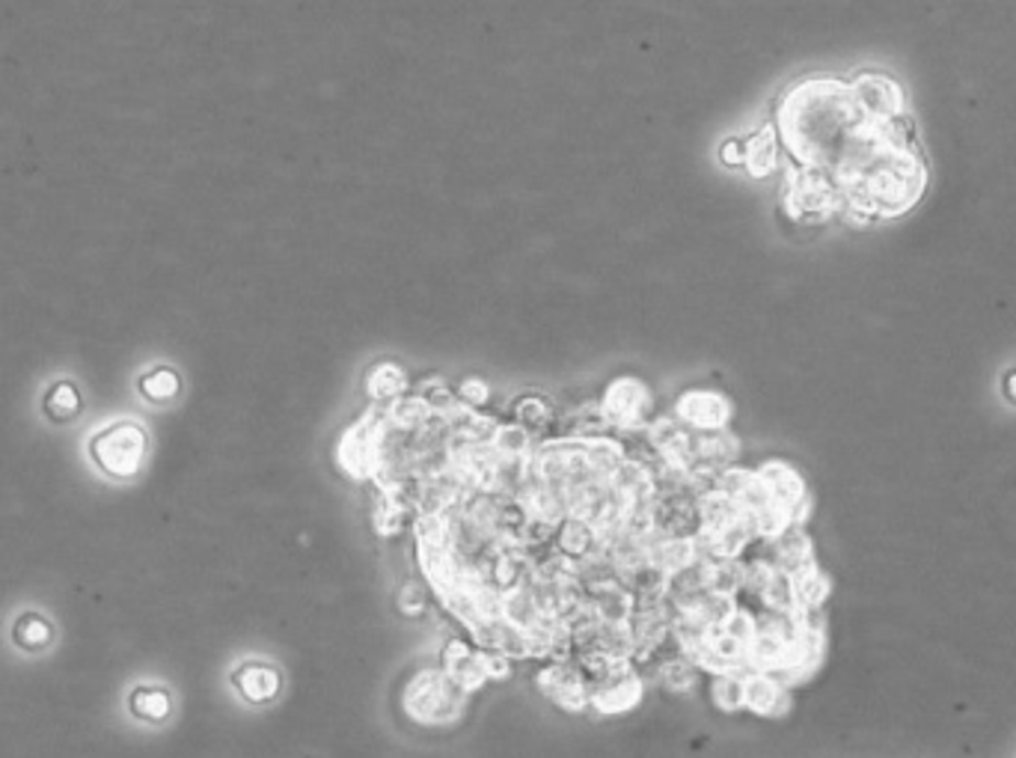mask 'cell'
Listing matches in <instances>:
<instances>
[{"label": "cell", "mask_w": 1016, "mask_h": 758, "mask_svg": "<svg viewBox=\"0 0 1016 758\" xmlns=\"http://www.w3.org/2000/svg\"><path fill=\"white\" fill-rule=\"evenodd\" d=\"M782 140L803 167L829 176L871 140L874 122L857 108L853 92L836 80H811L791 90L778 110Z\"/></svg>", "instance_id": "6da1fadb"}, {"label": "cell", "mask_w": 1016, "mask_h": 758, "mask_svg": "<svg viewBox=\"0 0 1016 758\" xmlns=\"http://www.w3.org/2000/svg\"><path fill=\"white\" fill-rule=\"evenodd\" d=\"M467 693L443 669H419L405 688V711L422 726H443L461 717Z\"/></svg>", "instance_id": "7a4b0ae2"}, {"label": "cell", "mask_w": 1016, "mask_h": 758, "mask_svg": "<svg viewBox=\"0 0 1016 758\" xmlns=\"http://www.w3.org/2000/svg\"><path fill=\"white\" fill-rule=\"evenodd\" d=\"M387 435V408L384 405H372L339 440V468L345 470L351 480H375Z\"/></svg>", "instance_id": "3957f363"}, {"label": "cell", "mask_w": 1016, "mask_h": 758, "mask_svg": "<svg viewBox=\"0 0 1016 758\" xmlns=\"http://www.w3.org/2000/svg\"><path fill=\"white\" fill-rule=\"evenodd\" d=\"M841 190L827 171L794 164L787 167L785 179V211L803 223H820L841 209Z\"/></svg>", "instance_id": "277c9868"}, {"label": "cell", "mask_w": 1016, "mask_h": 758, "mask_svg": "<svg viewBox=\"0 0 1016 758\" xmlns=\"http://www.w3.org/2000/svg\"><path fill=\"white\" fill-rule=\"evenodd\" d=\"M600 414L609 422V429L621 435H639L651 426V408L654 396L645 381L633 375H621L604 389V399L598 402Z\"/></svg>", "instance_id": "5b68a950"}, {"label": "cell", "mask_w": 1016, "mask_h": 758, "mask_svg": "<svg viewBox=\"0 0 1016 758\" xmlns=\"http://www.w3.org/2000/svg\"><path fill=\"white\" fill-rule=\"evenodd\" d=\"M90 452L104 473L129 480L146 455V431L134 422H117L90 440Z\"/></svg>", "instance_id": "8992f818"}, {"label": "cell", "mask_w": 1016, "mask_h": 758, "mask_svg": "<svg viewBox=\"0 0 1016 758\" xmlns=\"http://www.w3.org/2000/svg\"><path fill=\"white\" fill-rule=\"evenodd\" d=\"M588 681H592V708L607 717L628 714L642 702V675L633 667V660H616Z\"/></svg>", "instance_id": "52a82bcc"}, {"label": "cell", "mask_w": 1016, "mask_h": 758, "mask_svg": "<svg viewBox=\"0 0 1016 758\" xmlns=\"http://www.w3.org/2000/svg\"><path fill=\"white\" fill-rule=\"evenodd\" d=\"M755 473L758 480L764 482V488H767V494L773 497V503L787 515L791 527H803L808 512H811V497H808L806 482H803V476H799L797 470L791 468L787 461L773 459L764 461Z\"/></svg>", "instance_id": "ba28073f"}, {"label": "cell", "mask_w": 1016, "mask_h": 758, "mask_svg": "<svg viewBox=\"0 0 1016 758\" xmlns=\"http://www.w3.org/2000/svg\"><path fill=\"white\" fill-rule=\"evenodd\" d=\"M535 684L553 705L571 711V714H579L592 705V681H588L586 669L574 660L548 663L544 669H539Z\"/></svg>", "instance_id": "9c48e42d"}, {"label": "cell", "mask_w": 1016, "mask_h": 758, "mask_svg": "<svg viewBox=\"0 0 1016 758\" xmlns=\"http://www.w3.org/2000/svg\"><path fill=\"white\" fill-rule=\"evenodd\" d=\"M675 417L689 431H722L731 419V402L717 389H687L677 396Z\"/></svg>", "instance_id": "30bf717a"}, {"label": "cell", "mask_w": 1016, "mask_h": 758, "mask_svg": "<svg viewBox=\"0 0 1016 758\" xmlns=\"http://www.w3.org/2000/svg\"><path fill=\"white\" fill-rule=\"evenodd\" d=\"M850 92H853L857 108L865 113V120L886 122L904 117V113H901V108H904L901 87H897L895 80L883 78V75H874V72L859 75V78L850 84Z\"/></svg>", "instance_id": "8fae6325"}, {"label": "cell", "mask_w": 1016, "mask_h": 758, "mask_svg": "<svg viewBox=\"0 0 1016 758\" xmlns=\"http://www.w3.org/2000/svg\"><path fill=\"white\" fill-rule=\"evenodd\" d=\"M440 660H443V672H446L449 679L455 681L464 693H473V690L485 688L488 672H485L482 649H473L464 639H449Z\"/></svg>", "instance_id": "7c38bea8"}, {"label": "cell", "mask_w": 1016, "mask_h": 758, "mask_svg": "<svg viewBox=\"0 0 1016 758\" xmlns=\"http://www.w3.org/2000/svg\"><path fill=\"white\" fill-rule=\"evenodd\" d=\"M747 708L758 717H785L791 711V690L764 672H749L743 679Z\"/></svg>", "instance_id": "4fadbf2b"}, {"label": "cell", "mask_w": 1016, "mask_h": 758, "mask_svg": "<svg viewBox=\"0 0 1016 758\" xmlns=\"http://www.w3.org/2000/svg\"><path fill=\"white\" fill-rule=\"evenodd\" d=\"M770 545V562L776 565V569L787 571L791 578L797 574V571L808 569V565H815V548H811V539L806 536V529L803 527H787L778 539L767 541Z\"/></svg>", "instance_id": "5bb4252c"}, {"label": "cell", "mask_w": 1016, "mask_h": 758, "mask_svg": "<svg viewBox=\"0 0 1016 758\" xmlns=\"http://www.w3.org/2000/svg\"><path fill=\"white\" fill-rule=\"evenodd\" d=\"M588 601H592L598 622H607V625H630L637 613V598L618 580H607L600 586L588 589Z\"/></svg>", "instance_id": "9a60e30c"}, {"label": "cell", "mask_w": 1016, "mask_h": 758, "mask_svg": "<svg viewBox=\"0 0 1016 758\" xmlns=\"http://www.w3.org/2000/svg\"><path fill=\"white\" fill-rule=\"evenodd\" d=\"M698 559L696 541L693 539H669V536H654L648 541V562L666 578H675L684 569H689Z\"/></svg>", "instance_id": "2e32d148"}, {"label": "cell", "mask_w": 1016, "mask_h": 758, "mask_svg": "<svg viewBox=\"0 0 1016 758\" xmlns=\"http://www.w3.org/2000/svg\"><path fill=\"white\" fill-rule=\"evenodd\" d=\"M693 452L696 461L708 464L714 470L735 468V459L740 452V440L728 429L722 431H693Z\"/></svg>", "instance_id": "e0dca14e"}, {"label": "cell", "mask_w": 1016, "mask_h": 758, "mask_svg": "<svg viewBox=\"0 0 1016 758\" xmlns=\"http://www.w3.org/2000/svg\"><path fill=\"white\" fill-rule=\"evenodd\" d=\"M696 509L698 532H708V536H717V532H722V529L743 518V509L735 499L726 497L722 491H708V494L696 497Z\"/></svg>", "instance_id": "ac0fdd59"}, {"label": "cell", "mask_w": 1016, "mask_h": 758, "mask_svg": "<svg viewBox=\"0 0 1016 758\" xmlns=\"http://www.w3.org/2000/svg\"><path fill=\"white\" fill-rule=\"evenodd\" d=\"M443 419H446V429L452 438L467 440V443H485V447L494 443V435L499 429L497 419L485 417V414H478L476 408H467V405H459Z\"/></svg>", "instance_id": "d6986e66"}, {"label": "cell", "mask_w": 1016, "mask_h": 758, "mask_svg": "<svg viewBox=\"0 0 1016 758\" xmlns=\"http://www.w3.org/2000/svg\"><path fill=\"white\" fill-rule=\"evenodd\" d=\"M235 688L247 702H270L279 693V672L268 663H244L235 672Z\"/></svg>", "instance_id": "ffe728a7"}, {"label": "cell", "mask_w": 1016, "mask_h": 758, "mask_svg": "<svg viewBox=\"0 0 1016 758\" xmlns=\"http://www.w3.org/2000/svg\"><path fill=\"white\" fill-rule=\"evenodd\" d=\"M410 512H413L410 509V503L401 497L399 491L378 488L375 509H372V524H375V532L384 536V539L399 536L401 529H405V520H408Z\"/></svg>", "instance_id": "44dd1931"}, {"label": "cell", "mask_w": 1016, "mask_h": 758, "mask_svg": "<svg viewBox=\"0 0 1016 758\" xmlns=\"http://www.w3.org/2000/svg\"><path fill=\"white\" fill-rule=\"evenodd\" d=\"M749 171V176H755V179H764L770 173L778 167V134L773 125H764L761 131H755L752 138H747V164H743Z\"/></svg>", "instance_id": "7402d4cb"}, {"label": "cell", "mask_w": 1016, "mask_h": 758, "mask_svg": "<svg viewBox=\"0 0 1016 758\" xmlns=\"http://www.w3.org/2000/svg\"><path fill=\"white\" fill-rule=\"evenodd\" d=\"M387 408V426L399 435H419V431L429 426V419L434 417L429 405L419 399V396H401V399L384 405Z\"/></svg>", "instance_id": "603a6c76"}, {"label": "cell", "mask_w": 1016, "mask_h": 758, "mask_svg": "<svg viewBox=\"0 0 1016 758\" xmlns=\"http://www.w3.org/2000/svg\"><path fill=\"white\" fill-rule=\"evenodd\" d=\"M408 389V375L396 363H378L366 378V393L375 405H389L405 396Z\"/></svg>", "instance_id": "cb8c5ba5"}, {"label": "cell", "mask_w": 1016, "mask_h": 758, "mask_svg": "<svg viewBox=\"0 0 1016 758\" xmlns=\"http://www.w3.org/2000/svg\"><path fill=\"white\" fill-rule=\"evenodd\" d=\"M829 592H832V580L827 578V571L808 565V569L794 574V595H797V609H824Z\"/></svg>", "instance_id": "d4e9b609"}, {"label": "cell", "mask_w": 1016, "mask_h": 758, "mask_svg": "<svg viewBox=\"0 0 1016 758\" xmlns=\"http://www.w3.org/2000/svg\"><path fill=\"white\" fill-rule=\"evenodd\" d=\"M598 545L595 539V529L588 527L586 520L577 518H565L562 520V527L556 532V553H562L571 562H579V559L592 553V548Z\"/></svg>", "instance_id": "484cf974"}, {"label": "cell", "mask_w": 1016, "mask_h": 758, "mask_svg": "<svg viewBox=\"0 0 1016 758\" xmlns=\"http://www.w3.org/2000/svg\"><path fill=\"white\" fill-rule=\"evenodd\" d=\"M708 589L717 592V595L738 598L740 592L747 589V562L743 559H717V562H710Z\"/></svg>", "instance_id": "4316f807"}, {"label": "cell", "mask_w": 1016, "mask_h": 758, "mask_svg": "<svg viewBox=\"0 0 1016 758\" xmlns=\"http://www.w3.org/2000/svg\"><path fill=\"white\" fill-rule=\"evenodd\" d=\"M515 422L523 426L532 438H539V435L553 429L556 414H553V405L544 396H523L515 405Z\"/></svg>", "instance_id": "83f0119b"}, {"label": "cell", "mask_w": 1016, "mask_h": 758, "mask_svg": "<svg viewBox=\"0 0 1016 758\" xmlns=\"http://www.w3.org/2000/svg\"><path fill=\"white\" fill-rule=\"evenodd\" d=\"M658 675L669 690H675V693H689V690L696 688L698 667L689 658H684V655H669V658L660 660Z\"/></svg>", "instance_id": "f1b7e54d"}, {"label": "cell", "mask_w": 1016, "mask_h": 758, "mask_svg": "<svg viewBox=\"0 0 1016 758\" xmlns=\"http://www.w3.org/2000/svg\"><path fill=\"white\" fill-rule=\"evenodd\" d=\"M490 447L497 449L503 459H529L532 449H535V438L523 426H518V422H506V426L497 429Z\"/></svg>", "instance_id": "f546056e"}, {"label": "cell", "mask_w": 1016, "mask_h": 758, "mask_svg": "<svg viewBox=\"0 0 1016 758\" xmlns=\"http://www.w3.org/2000/svg\"><path fill=\"white\" fill-rule=\"evenodd\" d=\"M539 616L541 609L535 607V601H532V595H529L527 589L515 586L503 592V619H508L511 625L527 630Z\"/></svg>", "instance_id": "4dcf8cb0"}, {"label": "cell", "mask_w": 1016, "mask_h": 758, "mask_svg": "<svg viewBox=\"0 0 1016 758\" xmlns=\"http://www.w3.org/2000/svg\"><path fill=\"white\" fill-rule=\"evenodd\" d=\"M743 679L747 675H714V684H710V699H714V705L719 711H726V714H735V711L747 708V693H743Z\"/></svg>", "instance_id": "1f68e13d"}, {"label": "cell", "mask_w": 1016, "mask_h": 758, "mask_svg": "<svg viewBox=\"0 0 1016 758\" xmlns=\"http://www.w3.org/2000/svg\"><path fill=\"white\" fill-rule=\"evenodd\" d=\"M417 396L429 405V410L434 414V417H449V414L461 405L459 393L449 387L446 381L440 378V375H431L429 381H422V384H419Z\"/></svg>", "instance_id": "d6a6232c"}, {"label": "cell", "mask_w": 1016, "mask_h": 758, "mask_svg": "<svg viewBox=\"0 0 1016 758\" xmlns=\"http://www.w3.org/2000/svg\"><path fill=\"white\" fill-rule=\"evenodd\" d=\"M45 414H48L54 422H66V419L78 417L80 414L78 387L69 384V381L54 384V387L48 389V396H45Z\"/></svg>", "instance_id": "836d02e7"}, {"label": "cell", "mask_w": 1016, "mask_h": 758, "mask_svg": "<svg viewBox=\"0 0 1016 758\" xmlns=\"http://www.w3.org/2000/svg\"><path fill=\"white\" fill-rule=\"evenodd\" d=\"M140 393L152 402H169L179 393V375L173 370H155L140 381Z\"/></svg>", "instance_id": "e575fe53"}, {"label": "cell", "mask_w": 1016, "mask_h": 758, "mask_svg": "<svg viewBox=\"0 0 1016 758\" xmlns=\"http://www.w3.org/2000/svg\"><path fill=\"white\" fill-rule=\"evenodd\" d=\"M426 607H429V589H426V583H419V580H410V583H405V586H401V592H399V609H401V613H405V616H410V619H417V616H422V613H426Z\"/></svg>", "instance_id": "d590c367"}, {"label": "cell", "mask_w": 1016, "mask_h": 758, "mask_svg": "<svg viewBox=\"0 0 1016 758\" xmlns=\"http://www.w3.org/2000/svg\"><path fill=\"white\" fill-rule=\"evenodd\" d=\"M719 628L726 630L731 639H738L740 646H747L749 649V646H752V639H755L758 619H755V613H749L747 607H738V613H735L726 625H719Z\"/></svg>", "instance_id": "8d00e7d4"}, {"label": "cell", "mask_w": 1016, "mask_h": 758, "mask_svg": "<svg viewBox=\"0 0 1016 758\" xmlns=\"http://www.w3.org/2000/svg\"><path fill=\"white\" fill-rule=\"evenodd\" d=\"M134 708H137V714H143V717L161 719L167 717L169 699L164 690H140V693H134Z\"/></svg>", "instance_id": "74e56055"}, {"label": "cell", "mask_w": 1016, "mask_h": 758, "mask_svg": "<svg viewBox=\"0 0 1016 758\" xmlns=\"http://www.w3.org/2000/svg\"><path fill=\"white\" fill-rule=\"evenodd\" d=\"M15 637H19L21 646H31V649H40L51 639V628L36 616H27V619L21 622L19 628H15Z\"/></svg>", "instance_id": "f35d334b"}, {"label": "cell", "mask_w": 1016, "mask_h": 758, "mask_svg": "<svg viewBox=\"0 0 1016 758\" xmlns=\"http://www.w3.org/2000/svg\"><path fill=\"white\" fill-rule=\"evenodd\" d=\"M459 402L461 405H467V408H482V405H488L490 399V387L482 378H464L459 384Z\"/></svg>", "instance_id": "ab89813d"}, {"label": "cell", "mask_w": 1016, "mask_h": 758, "mask_svg": "<svg viewBox=\"0 0 1016 758\" xmlns=\"http://www.w3.org/2000/svg\"><path fill=\"white\" fill-rule=\"evenodd\" d=\"M719 161H722L726 167H743V164H747V140L728 138L726 143L719 146Z\"/></svg>", "instance_id": "60d3db41"}, {"label": "cell", "mask_w": 1016, "mask_h": 758, "mask_svg": "<svg viewBox=\"0 0 1016 758\" xmlns=\"http://www.w3.org/2000/svg\"><path fill=\"white\" fill-rule=\"evenodd\" d=\"M482 658H485V672H488L490 679H508L511 675V660L506 655H499V651H488L482 649Z\"/></svg>", "instance_id": "b9f144b4"}, {"label": "cell", "mask_w": 1016, "mask_h": 758, "mask_svg": "<svg viewBox=\"0 0 1016 758\" xmlns=\"http://www.w3.org/2000/svg\"><path fill=\"white\" fill-rule=\"evenodd\" d=\"M1005 393H1007V396H1011V399L1016 402V372H1014V375H1011V378H1007V384H1005Z\"/></svg>", "instance_id": "7bdbcfd3"}]
</instances>
